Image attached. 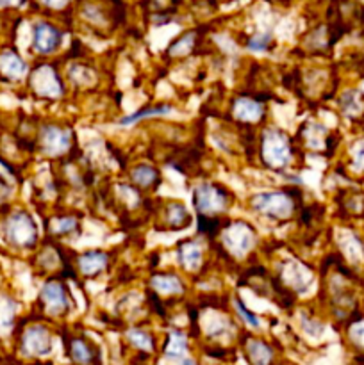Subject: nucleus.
I'll list each match as a JSON object with an SVG mask.
<instances>
[{
  "label": "nucleus",
  "instance_id": "28",
  "mask_svg": "<svg viewBox=\"0 0 364 365\" xmlns=\"http://www.w3.org/2000/svg\"><path fill=\"white\" fill-rule=\"evenodd\" d=\"M270 43H271V36L268 34V32L256 34L250 38L248 50H252V52H266V50L270 48Z\"/></svg>",
  "mask_w": 364,
  "mask_h": 365
},
{
  "label": "nucleus",
  "instance_id": "14",
  "mask_svg": "<svg viewBox=\"0 0 364 365\" xmlns=\"http://www.w3.org/2000/svg\"><path fill=\"white\" fill-rule=\"evenodd\" d=\"M178 262L188 271H196L202 266V248L196 242H182L178 246Z\"/></svg>",
  "mask_w": 364,
  "mask_h": 365
},
{
  "label": "nucleus",
  "instance_id": "23",
  "mask_svg": "<svg viewBox=\"0 0 364 365\" xmlns=\"http://www.w3.org/2000/svg\"><path fill=\"white\" fill-rule=\"evenodd\" d=\"M16 305L7 296H0V334H7L13 328Z\"/></svg>",
  "mask_w": 364,
  "mask_h": 365
},
{
  "label": "nucleus",
  "instance_id": "15",
  "mask_svg": "<svg viewBox=\"0 0 364 365\" xmlns=\"http://www.w3.org/2000/svg\"><path fill=\"white\" fill-rule=\"evenodd\" d=\"M246 356L252 365H271L273 362V351L268 344L261 341L246 342Z\"/></svg>",
  "mask_w": 364,
  "mask_h": 365
},
{
  "label": "nucleus",
  "instance_id": "20",
  "mask_svg": "<svg viewBox=\"0 0 364 365\" xmlns=\"http://www.w3.org/2000/svg\"><path fill=\"white\" fill-rule=\"evenodd\" d=\"M173 110V107H168V106H161V107H146V109L138 110V113L131 114V116L123 118L120 121L121 127H131V125L138 123L141 120H148V118H156V116H166Z\"/></svg>",
  "mask_w": 364,
  "mask_h": 365
},
{
  "label": "nucleus",
  "instance_id": "8",
  "mask_svg": "<svg viewBox=\"0 0 364 365\" xmlns=\"http://www.w3.org/2000/svg\"><path fill=\"white\" fill-rule=\"evenodd\" d=\"M32 88L39 96L45 98H57L63 95V86H61L59 77L52 66H39L36 68L31 77Z\"/></svg>",
  "mask_w": 364,
  "mask_h": 365
},
{
  "label": "nucleus",
  "instance_id": "11",
  "mask_svg": "<svg viewBox=\"0 0 364 365\" xmlns=\"http://www.w3.org/2000/svg\"><path fill=\"white\" fill-rule=\"evenodd\" d=\"M32 45L39 53L54 52L61 45V32L49 24H36Z\"/></svg>",
  "mask_w": 364,
  "mask_h": 365
},
{
  "label": "nucleus",
  "instance_id": "1",
  "mask_svg": "<svg viewBox=\"0 0 364 365\" xmlns=\"http://www.w3.org/2000/svg\"><path fill=\"white\" fill-rule=\"evenodd\" d=\"M291 145L288 135L277 128H270L263 135V159L264 164L273 170L284 168L291 163Z\"/></svg>",
  "mask_w": 364,
  "mask_h": 365
},
{
  "label": "nucleus",
  "instance_id": "7",
  "mask_svg": "<svg viewBox=\"0 0 364 365\" xmlns=\"http://www.w3.org/2000/svg\"><path fill=\"white\" fill-rule=\"evenodd\" d=\"M71 134L66 128H59L56 125H45L39 134L41 148L46 155H63L68 152L71 143Z\"/></svg>",
  "mask_w": 364,
  "mask_h": 365
},
{
  "label": "nucleus",
  "instance_id": "19",
  "mask_svg": "<svg viewBox=\"0 0 364 365\" xmlns=\"http://www.w3.org/2000/svg\"><path fill=\"white\" fill-rule=\"evenodd\" d=\"M166 221L173 230H181V228L189 227L191 214L188 212V209L182 203H171L166 209Z\"/></svg>",
  "mask_w": 364,
  "mask_h": 365
},
{
  "label": "nucleus",
  "instance_id": "30",
  "mask_svg": "<svg viewBox=\"0 0 364 365\" xmlns=\"http://www.w3.org/2000/svg\"><path fill=\"white\" fill-rule=\"evenodd\" d=\"M341 106L343 109H345V113H355V110H359L360 106H359V98H357V93L355 91L345 93L341 100Z\"/></svg>",
  "mask_w": 364,
  "mask_h": 365
},
{
  "label": "nucleus",
  "instance_id": "3",
  "mask_svg": "<svg viewBox=\"0 0 364 365\" xmlns=\"http://www.w3.org/2000/svg\"><path fill=\"white\" fill-rule=\"evenodd\" d=\"M253 210L271 220H288L295 210V203L285 192H259L252 198Z\"/></svg>",
  "mask_w": 364,
  "mask_h": 365
},
{
  "label": "nucleus",
  "instance_id": "2",
  "mask_svg": "<svg viewBox=\"0 0 364 365\" xmlns=\"http://www.w3.org/2000/svg\"><path fill=\"white\" fill-rule=\"evenodd\" d=\"M193 202H195L196 212L202 217H211L220 214L221 210H225V207L228 205V196L225 192V189H221L220 185L206 184L196 185L195 191H193Z\"/></svg>",
  "mask_w": 364,
  "mask_h": 365
},
{
  "label": "nucleus",
  "instance_id": "31",
  "mask_svg": "<svg viewBox=\"0 0 364 365\" xmlns=\"http://www.w3.org/2000/svg\"><path fill=\"white\" fill-rule=\"evenodd\" d=\"M236 309H238L239 316L246 321V324H250L252 328H261V321L257 319L256 314H252L245 305H243V302H239L238 299V302H236Z\"/></svg>",
  "mask_w": 364,
  "mask_h": 365
},
{
  "label": "nucleus",
  "instance_id": "27",
  "mask_svg": "<svg viewBox=\"0 0 364 365\" xmlns=\"http://www.w3.org/2000/svg\"><path fill=\"white\" fill-rule=\"evenodd\" d=\"M193 38H195V34H193V32H189V34H186L184 38H181L178 41H175L173 45L170 46L171 56H186V53H189V50L193 48Z\"/></svg>",
  "mask_w": 364,
  "mask_h": 365
},
{
  "label": "nucleus",
  "instance_id": "22",
  "mask_svg": "<svg viewBox=\"0 0 364 365\" xmlns=\"http://www.w3.org/2000/svg\"><path fill=\"white\" fill-rule=\"evenodd\" d=\"M203 327H206V331L209 337H223V335H227L232 330L231 321L225 316H220V314L214 312L211 316H207Z\"/></svg>",
  "mask_w": 364,
  "mask_h": 365
},
{
  "label": "nucleus",
  "instance_id": "9",
  "mask_svg": "<svg viewBox=\"0 0 364 365\" xmlns=\"http://www.w3.org/2000/svg\"><path fill=\"white\" fill-rule=\"evenodd\" d=\"M41 302L45 303L46 312L52 316H59V314L66 312L70 302H68L66 289L59 284V282H46L41 289Z\"/></svg>",
  "mask_w": 364,
  "mask_h": 365
},
{
  "label": "nucleus",
  "instance_id": "32",
  "mask_svg": "<svg viewBox=\"0 0 364 365\" xmlns=\"http://www.w3.org/2000/svg\"><path fill=\"white\" fill-rule=\"evenodd\" d=\"M346 239H348V246L343 245V250L346 252V255H348L352 260L360 259V257H363V246H360L359 241H357L355 237H352V235H348Z\"/></svg>",
  "mask_w": 364,
  "mask_h": 365
},
{
  "label": "nucleus",
  "instance_id": "29",
  "mask_svg": "<svg viewBox=\"0 0 364 365\" xmlns=\"http://www.w3.org/2000/svg\"><path fill=\"white\" fill-rule=\"evenodd\" d=\"M77 228V221L74 217H61V220L52 221V232L56 234H70Z\"/></svg>",
  "mask_w": 364,
  "mask_h": 365
},
{
  "label": "nucleus",
  "instance_id": "12",
  "mask_svg": "<svg viewBox=\"0 0 364 365\" xmlns=\"http://www.w3.org/2000/svg\"><path fill=\"white\" fill-rule=\"evenodd\" d=\"M234 116L239 121H245V123H253V121H259L263 116V107L252 98H238L234 102Z\"/></svg>",
  "mask_w": 364,
  "mask_h": 365
},
{
  "label": "nucleus",
  "instance_id": "16",
  "mask_svg": "<svg viewBox=\"0 0 364 365\" xmlns=\"http://www.w3.org/2000/svg\"><path fill=\"white\" fill-rule=\"evenodd\" d=\"M107 260H109V257L103 252H88L79 259V267H81L82 273L91 277V274L100 273L107 266Z\"/></svg>",
  "mask_w": 364,
  "mask_h": 365
},
{
  "label": "nucleus",
  "instance_id": "25",
  "mask_svg": "<svg viewBox=\"0 0 364 365\" xmlns=\"http://www.w3.org/2000/svg\"><path fill=\"white\" fill-rule=\"evenodd\" d=\"M132 182H136L141 187H148L153 184V180L157 178V171L150 166H138L134 168V171L131 173Z\"/></svg>",
  "mask_w": 364,
  "mask_h": 365
},
{
  "label": "nucleus",
  "instance_id": "10",
  "mask_svg": "<svg viewBox=\"0 0 364 365\" xmlns=\"http://www.w3.org/2000/svg\"><path fill=\"white\" fill-rule=\"evenodd\" d=\"M282 280L295 289L298 294H305L313 285V273L303 264L291 260L282 267Z\"/></svg>",
  "mask_w": 364,
  "mask_h": 365
},
{
  "label": "nucleus",
  "instance_id": "21",
  "mask_svg": "<svg viewBox=\"0 0 364 365\" xmlns=\"http://www.w3.org/2000/svg\"><path fill=\"white\" fill-rule=\"evenodd\" d=\"M188 353V339L181 331H171L168 337L166 348H164V355L170 359H184Z\"/></svg>",
  "mask_w": 364,
  "mask_h": 365
},
{
  "label": "nucleus",
  "instance_id": "34",
  "mask_svg": "<svg viewBox=\"0 0 364 365\" xmlns=\"http://www.w3.org/2000/svg\"><path fill=\"white\" fill-rule=\"evenodd\" d=\"M7 195H9V185H7L6 180L0 177V202H2V200H6Z\"/></svg>",
  "mask_w": 364,
  "mask_h": 365
},
{
  "label": "nucleus",
  "instance_id": "5",
  "mask_svg": "<svg viewBox=\"0 0 364 365\" xmlns=\"http://www.w3.org/2000/svg\"><path fill=\"white\" fill-rule=\"evenodd\" d=\"M223 246L234 257H245L256 245V230L250 225L238 221L228 225L221 234Z\"/></svg>",
  "mask_w": 364,
  "mask_h": 365
},
{
  "label": "nucleus",
  "instance_id": "33",
  "mask_svg": "<svg viewBox=\"0 0 364 365\" xmlns=\"http://www.w3.org/2000/svg\"><path fill=\"white\" fill-rule=\"evenodd\" d=\"M45 6L49 7H54V9H61V7H64L68 4V0H41Z\"/></svg>",
  "mask_w": 364,
  "mask_h": 365
},
{
  "label": "nucleus",
  "instance_id": "24",
  "mask_svg": "<svg viewBox=\"0 0 364 365\" xmlns=\"http://www.w3.org/2000/svg\"><path fill=\"white\" fill-rule=\"evenodd\" d=\"M127 339H128V342L134 346V348L141 349V351H152L153 349V339L150 337L146 331L138 330V328H134V330H128Z\"/></svg>",
  "mask_w": 364,
  "mask_h": 365
},
{
  "label": "nucleus",
  "instance_id": "6",
  "mask_svg": "<svg viewBox=\"0 0 364 365\" xmlns=\"http://www.w3.org/2000/svg\"><path fill=\"white\" fill-rule=\"evenodd\" d=\"M21 351L27 356H46L52 351V335L45 327H29L21 335Z\"/></svg>",
  "mask_w": 364,
  "mask_h": 365
},
{
  "label": "nucleus",
  "instance_id": "17",
  "mask_svg": "<svg viewBox=\"0 0 364 365\" xmlns=\"http://www.w3.org/2000/svg\"><path fill=\"white\" fill-rule=\"evenodd\" d=\"M70 356L75 364L89 365L95 360V351L91 346L82 339H71L70 341Z\"/></svg>",
  "mask_w": 364,
  "mask_h": 365
},
{
  "label": "nucleus",
  "instance_id": "26",
  "mask_svg": "<svg viewBox=\"0 0 364 365\" xmlns=\"http://www.w3.org/2000/svg\"><path fill=\"white\" fill-rule=\"evenodd\" d=\"M348 337L357 349L364 351V321H357V323L350 324Z\"/></svg>",
  "mask_w": 364,
  "mask_h": 365
},
{
  "label": "nucleus",
  "instance_id": "13",
  "mask_svg": "<svg viewBox=\"0 0 364 365\" xmlns=\"http://www.w3.org/2000/svg\"><path fill=\"white\" fill-rule=\"evenodd\" d=\"M0 71L6 75L7 78H21L25 73H27V64L24 63L18 53L14 52H4L0 56Z\"/></svg>",
  "mask_w": 364,
  "mask_h": 365
},
{
  "label": "nucleus",
  "instance_id": "18",
  "mask_svg": "<svg viewBox=\"0 0 364 365\" xmlns=\"http://www.w3.org/2000/svg\"><path fill=\"white\" fill-rule=\"evenodd\" d=\"M150 284L159 294H181V292H184L181 280L173 274H157Z\"/></svg>",
  "mask_w": 364,
  "mask_h": 365
},
{
  "label": "nucleus",
  "instance_id": "36",
  "mask_svg": "<svg viewBox=\"0 0 364 365\" xmlns=\"http://www.w3.org/2000/svg\"><path fill=\"white\" fill-rule=\"evenodd\" d=\"M184 365H196L193 360H184Z\"/></svg>",
  "mask_w": 364,
  "mask_h": 365
},
{
  "label": "nucleus",
  "instance_id": "4",
  "mask_svg": "<svg viewBox=\"0 0 364 365\" xmlns=\"http://www.w3.org/2000/svg\"><path fill=\"white\" fill-rule=\"evenodd\" d=\"M6 237L11 245L18 246V248H31L38 237L34 220L24 210L11 214L6 223Z\"/></svg>",
  "mask_w": 364,
  "mask_h": 365
},
{
  "label": "nucleus",
  "instance_id": "35",
  "mask_svg": "<svg viewBox=\"0 0 364 365\" xmlns=\"http://www.w3.org/2000/svg\"><path fill=\"white\" fill-rule=\"evenodd\" d=\"M21 0H0V7H7V6H18Z\"/></svg>",
  "mask_w": 364,
  "mask_h": 365
}]
</instances>
